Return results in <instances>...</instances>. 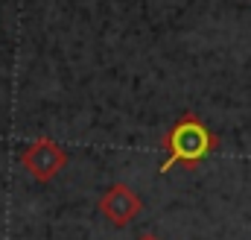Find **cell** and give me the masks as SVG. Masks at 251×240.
I'll return each mask as SVG.
<instances>
[{"label":"cell","instance_id":"obj_1","mask_svg":"<svg viewBox=\"0 0 251 240\" xmlns=\"http://www.w3.org/2000/svg\"><path fill=\"white\" fill-rule=\"evenodd\" d=\"M164 150H167L164 170H170L173 164L196 167L199 161H204L216 150V138H213V132L196 118V115H181V118L176 120V126L167 132Z\"/></svg>","mask_w":251,"mask_h":240},{"label":"cell","instance_id":"obj_2","mask_svg":"<svg viewBox=\"0 0 251 240\" xmlns=\"http://www.w3.org/2000/svg\"><path fill=\"white\" fill-rule=\"evenodd\" d=\"M21 161H24V170H26L32 179L41 181V184H47V181H53L64 167H67L70 158H67V152H64L53 138H38V141H32V144L24 150Z\"/></svg>","mask_w":251,"mask_h":240},{"label":"cell","instance_id":"obj_3","mask_svg":"<svg viewBox=\"0 0 251 240\" xmlns=\"http://www.w3.org/2000/svg\"><path fill=\"white\" fill-rule=\"evenodd\" d=\"M100 211L114 229H123L131 220H137V214L143 211V199L128 184H111L100 196Z\"/></svg>","mask_w":251,"mask_h":240},{"label":"cell","instance_id":"obj_4","mask_svg":"<svg viewBox=\"0 0 251 240\" xmlns=\"http://www.w3.org/2000/svg\"><path fill=\"white\" fill-rule=\"evenodd\" d=\"M137 240H161V238H155V235H143V238H137Z\"/></svg>","mask_w":251,"mask_h":240}]
</instances>
